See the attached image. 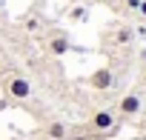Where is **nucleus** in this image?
Returning <instances> with one entry per match:
<instances>
[{
    "instance_id": "f257e3e1",
    "label": "nucleus",
    "mask_w": 146,
    "mask_h": 140,
    "mask_svg": "<svg viewBox=\"0 0 146 140\" xmlns=\"http://www.w3.org/2000/svg\"><path fill=\"white\" fill-rule=\"evenodd\" d=\"M117 129H120V120L115 117L112 109H95V112L89 114L86 126H83V131H86L89 140H106V137H115Z\"/></svg>"
},
{
    "instance_id": "f03ea898",
    "label": "nucleus",
    "mask_w": 146,
    "mask_h": 140,
    "mask_svg": "<svg viewBox=\"0 0 146 140\" xmlns=\"http://www.w3.org/2000/svg\"><path fill=\"white\" fill-rule=\"evenodd\" d=\"M0 89H3L6 100H12V103L32 100V83L20 72H0Z\"/></svg>"
},
{
    "instance_id": "7ed1b4c3",
    "label": "nucleus",
    "mask_w": 146,
    "mask_h": 140,
    "mask_svg": "<svg viewBox=\"0 0 146 140\" xmlns=\"http://www.w3.org/2000/svg\"><path fill=\"white\" fill-rule=\"evenodd\" d=\"M112 112H115L117 120H132V117H137V114L143 112V97H140L137 92H126V94L117 97V103H115Z\"/></svg>"
},
{
    "instance_id": "20e7f679",
    "label": "nucleus",
    "mask_w": 146,
    "mask_h": 140,
    "mask_svg": "<svg viewBox=\"0 0 146 140\" xmlns=\"http://www.w3.org/2000/svg\"><path fill=\"white\" fill-rule=\"evenodd\" d=\"M40 43H43L46 54H52V57H63V54L72 49V43H69V34H66L63 29H49V32L40 37Z\"/></svg>"
},
{
    "instance_id": "39448f33",
    "label": "nucleus",
    "mask_w": 146,
    "mask_h": 140,
    "mask_svg": "<svg viewBox=\"0 0 146 140\" xmlns=\"http://www.w3.org/2000/svg\"><path fill=\"white\" fill-rule=\"evenodd\" d=\"M115 83H117V75H115V69H112V66H100V69H95V72L86 77V86H89L92 92H98V94L112 92Z\"/></svg>"
},
{
    "instance_id": "423d86ee",
    "label": "nucleus",
    "mask_w": 146,
    "mask_h": 140,
    "mask_svg": "<svg viewBox=\"0 0 146 140\" xmlns=\"http://www.w3.org/2000/svg\"><path fill=\"white\" fill-rule=\"evenodd\" d=\"M40 137L43 140H69V126L63 120H49L40 126Z\"/></svg>"
},
{
    "instance_id": "0eeeda50",
    "label": "nucleus",
    "mask_w": 146,
    "mask_h": 140,
    "mask_svg": "<svg viewBox=\"0 0 146 140\" xmlns=\"http://www.w3.org/2000/svg\"><path fill=\"white\" fill-rule=\"evenodd\" d=\"M135 40V29L132 26H117L112 32V46H129Z\"/></svg>"
},
{
    "instance_id": "6e6552de",
    "label": "nucleus",
    "mask_w": 146,
    "mask_h": 140,
    "mask_svg": "<svg viewBox=\"0 0 146 140\" xmlns=\"http://www.w3.org/2000/svg\"><path fill=\"white\" fill-rule=\"evenodd\" d=\"M86 15H89V9H86V6H78V9H72V12H69V17L75 20V23H83V20H86Z\"/></svg>"
},
{
    "instance_id": "1a4fd4ad",
    "label": "nucleus",
    "mask_w": 146,
    "mask_h": 140,
    "mask_svg": "<svg viewBox=\"0 0 146 140\" xmlns=\"http://www.w3.org/2000/svg\"><path fill=\"white\" fill-rule=\"evenodd\" d=\"M23 26H26L29 32H40V20H35V17H26V20H23Z\"/></svg>"
},
{
    "instance_id": "9d476101",
    "label": "nucleus",
    "mask_w": 146,
    "mask_h": 140,
    "mask_svg": "<svg viewBox=\"0 0 146 140\" xmlns=\"http://www.w3.org/2000/svg\"><path fill=\"white\" fill-rule=\"evenodd\" d=\"M120 3H123V9H126V12H132V15H135V12H137V6H140V0H120Z\"/></svg>"
},
{
    "instance_id": "9b49d317",
    "label": "nucleus",
    "mask_w": 146,
    "mask_h": 140,
    "mask_svg": "<svg viewBox=\"0 0 146 140\" xmlns=\"http://www.w3.org/2000/svg\"><path fill=\"white\" fill-rule=\"evenodd\" d=\"M135 15H137V17H146V0H140V6H137Z\"/></svg>"
},
{
    "instance_id": "f8f14e48",
    "label": "nucleus",
    "mask_w": 146,
    "mask_h": 140,
    "mask_svg": "<svg viewBox=\"0 0 146 140\" xmlns=\"http://www.w3.org/2000/svg\"><path fill=\"white\" fill-rule=\"evenodd\" d=\"M143 80H146V69H143Z\"/></svg>"
}]
</instances>
